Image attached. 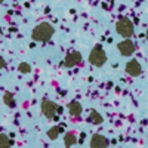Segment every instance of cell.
<instances>
[{
	"instance_id": "1",
	"label": "cell",
	"mask_w": 148,
	"mask_h": 148,
	"mask_svg": "<svg viewBox=\"0 0 148 148\" xmlns=\"http://www.w3.org/2000/svg\"><path fill=\"white\" fill-rule=\"evenodd\" d=\"M53 31L55 30H53V27L51 25V24L42 22L33 30L31 37H33V40H36V42H47L53 36Z\"/></svg>"
},
{
	"instance_id": "13",
	"label": "cell",
	"mask_w": 148,
	"mask_h": 148,
	"mask_svg": "<svg viewBox=\"0 0 148 148\" xmlns=\"http://www.w3.org/2000/svg\"><path fill=\"white\" fill-rule=\"evenodd\" d=\"M6 65V62H5V59L3 58H0V68H3Z\"/></svg>"
},
{
	"instance_id": "9",
	"label": "cell",
	"mask_w": 148,
	"mask_h": 148,
	"mask_svg": "<svg viewBox=\"0 0 148 148\" xmlns=\"http://www.w3.org/2000/svg\"><path fill=\"white\" fill-rule=\"evenodd\" d=\"M10 145V141L8 136H5V135H0V148H8Z\"/></svg>"
},
{
	"instance_id": "8",
	"label": "cell",
	"mask_w": 148,
	"mask_h": 148,
	"mask_svg": "<svg viewBox=\"0 0 148 148\" xmlns=\"http://www.w3.org/2000/svg\"><path fill=\"white\" fill-rule=\"evenodd\" d=\"M5 104L9 105V107H15V101H14V96H12V93H5Z\"/></svg>"
},
{
	"instance_id": "2",
	"label": "cell",
	"mask_w": 148,
	"mask_h": 148,
	"mask_svg": "<svg viewBox=\"0 0 148 148\" xmlns=\"http://www.w3.org/2000/svg\"><path fill=\"white\" fill-rule=\"evenodd\" d=\"M116 28H117V33H119L120 36H123V37H130V36L133 34V24H132L130 19H127V18H121V19L117 22Z\"/></svg>"
},
{
	"instance_id": "12",
	"label": "cell",
	"mask_w": 148,
	"mask_h": 148,
	"mask_svg": "<svg viewBox=\"0 0 148 148\" xmlns=\"http://www.w3.org/2000/svg\"><path fill=\"white\" fill-rule=\"evenodd\" d=\"M90 119H92L93 121H96V123H99V121L102 120V119L99 117V114H96V113H92V117H90Z\"/></svg>"
},
{
	"instance_id": "11",
	"label": "cell",
	"mask_w": 148,
	"mask_h": 148,
	"mask_svg": "<svg viewBox=\"0 0 148 148\" xmlns=\"http://www.w3.org/2000/svg\"><path fill=\"white\" fill-rule=\"evenodd\" d=\"M30 70H31V68H30L28 64H21V65H19V71H21V73H30Z\"/></svg>"
},
{
	"instance_id": "7",
	"label": "cell",
	"mask_w": 148,
	"mask_h": 148,
	"mask_svg": "<svg viewBox=\"0 0 148 148\" xmlns=\"http://www.w3.org/2000/svg\"><path fill=\"white\" fill-rule=\"evenodd\" d=\"M80 55L77 53V52H73V53H70L67 58H65V65L67 67H74V65H77L79 62H80Z\"/></svg>"
},
{
	"instance_id": "10",
	"label": "cell",
	"mask_w": 148,
	"mask_h": 148,
	"mask_svg": "<svg viewBox=\"0 0 148 148\" xmlns=\"http://www.w3.org/2000/svg\"><path fill=\"white\" fill-rule=\"evenodd\" d=\"M70 111H71V113L73 114H79L80 113V105L77 104V102H73V104H70Z\"/></svg>"
},
{
	"instance_id": "6",
	"label": "cell",
	"mask_w": 148,
	"mask_h": 148,
	"mask_svg": "<svg viewBox=\"0 0 148 148\" xmlns=\"http://www.w3.org/2000/svg\"><path fill=\"white\" fill-rule=\"evenodd\" d=\"M126 71L130 74V76H138V74L141 73L139 62H138V61H135V59H132L130 62H127V65H126Z\"/></svg>"
},
{
	"instance_id": "15",
	"label": "cell",
	"mask_w": 148,
	"mask_h": 148,
	"mask_svg": "<svg viewBox=\"0 0 148 148\" xmlns=\"http://www.w3.org/2000/svg\"><path fill=\"white\" fill-rule=\"evenodd\" d=\"M0 3H3V0H0Z\"/></svg>"
},
{
	"instance_id": "5",
	"label": "cell",
	"mask_w": 148,
	"mask_h": 148,
	"mask_svg": "<svg viewBox=\"0 0 148 148\" xmlns=\"http://www.w3.org/2000/svg\"><path fill=\"white\" fill-rule=\"evenodd\" d=\"M55 110H56V105L52 102V101H43V104H42V111H43V114L46 116V117H53V114H55Z\"/></svg>"
},
{
	"instance_id": "3",
	"label": "cell",
	"mask_w": 148,
	"mask_h": 148,
	"mask_svg": "<svg viewBox=\"0 0 148 148\" xmlns=\"http://www.w3.org/2000/svg\"><path fill=\"white\" fill-rule=\"evenodd\" d=\"M105 59H107V56H105V53L102 51V47H99V46H96L90 52V56H89V61L96 67H101L105 62Z\"/></svg>"
},
{
	"instance_id": "14",
	"label": "cell",
	"mask_w": 148,
	"mask_h": 148,
	"mask_svg": "<svg viewBox=\"0 0 148 148\" xmlns=\"http://www.w3.org/2000/svg\"><path fill=\"white\" fill-rule=\"evenodd\" d=\"M147 39H148V31H147Z\"/></svg>"
},
{
	"instance_id": "4",
	"label": "cell",
	"mask_w": 148,
	"mask_h": 148,
	"mask_svg": "<svg viewBox=\"0 0 148 148\" xmlns=\"http://www.w3.org/2000/svg\"><path fill=\"white\" fill-rule=\"evenodd\" d=\"M119 51L121 52V55L129 56V55H132V53H133L135 46H133V43H132L130 40H125V42L119 43Z\"/></svg>"
}]
</instances>
